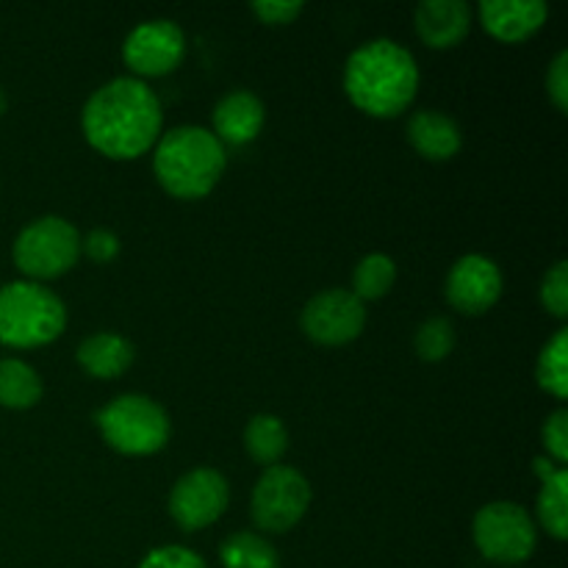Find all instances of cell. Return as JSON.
I'll return each instance as SVG.
<instances>
[{
	"mask_svg": "<svg viewBox=\"0 0 568 568\" xmlns=\"http://www.w3.org/2000/svg\"><path fill=\"white\" fill-rule=\"evenodd\" d=\"M161 103L139 78H114L94 89L81 114L87 142L114 161H133L161 139Z\"/></svg>",
	"mask_w": 568,
	"mask_h": 568,
	"instance_id": "1",
	"label": "cell"
},
{
	"mask_svg": "<svg viewBox=\"0 0 568 568\" xmlns=\"http://www.w3.org/2000/svg\"><path fill=\"white\" fill-rule=\"evenodd\" d=\"M344 92L364 114L392 120L414 103L419 92V67L410 50L394 39H372L349 53Z\"/></svg>",
	"mask_w": 568,
	"mask_h": 568,
	"instance_id": "2",
	"label": "cell"
},
{
	"mask_svg": "<svg viewBox=\"0 0 568 568\" xmlns=\"http://www.w3.org/2000/svg\"><path fill=\"white\" fill-rule=\"evenodd\" d=\"M225 166V144L209 128L178 125L155 144L153 172L161 189L178 200H200L214 192Z\"/></svg>",
	"mask_w": 568,
	"mask_h": 568,
	"instance_id": "3",
	"label": "cell"
},
{
	"mask_svg": "<svg viewBox=\"0 0 568 568\" xmlns=\"http://www.w3.org/2000/svg\"><path fill=\"white\" fill-rule=\"evenodd\" d=\"M67 327V305L55 292L33 281H14L0 288V344L37 349L53 344Z\"/></svg>",
	"mask_w": 568,
	"mask_h": 568,
	"instance_id": "4",
	"label": "cell"
},
{
	"mask_svg": "<svg viewBox=\"0 0 568 568\" xmlns=\"http://www.w3.org/2000/svg\"><path fill=\"white\" fill-rule=\"evenodd\" d=\"M100 436L114 453L144 458L164 449L170 442V416L155 399L144 394H122L94 414Z\"/></svg>",
	"mask_w": 568,
	"mask_h": 568,
	"instance_id": "5",
	"label": "cell"
},
{
	"mask_svg": "<svg viewBox=\"0 0 568 568\" xmlns=\"http://www.w3.org/2000/svg\"><path fill=\"white\" fill-rule=\"evenodd\" d=\"M81 255V233L64 216H39L14 239L11 258L28 281H53L67 275Z\"/></svg>",
	"mask_w": 568,
	"mask_h": 568,
	"instance_id": "6",
	"label": "cell"
},
{
	"mask_svg": "<svg viewBox=\"0 0 568 568\" xmlns=\"http://www.w3.org/2000/svg\"><path fill=\"white\" fill-rule=\"evenodd\" d=\"M471 538L480 555L491 564L516 566L532 558L538 530L532 516L516 503L483 505L471 521Z\"/></svg>",
	"mask_w": 568,
	"mask_h": 568,
	"instance_id": "7",
	"label": "cell"
},
{
	"mask_svg": "<svg viewBox=\"0 0 568 568\" xmlns=\"http://www.w3.org/2000/svg\"><path fill=\"white\" fill-rule=\"evenodd\" d=\"M311 505V483L292 466H270L250 497V516L264 532H288Z\"/></svg>",
	"mask_w": 568,
	"mask_h": 568,
	"instance_id": "8",
	"label": "cell"
},
{
	"mask_svg": "<svg viewBox=\"0 0 568 568\" xmlns=\"http://www.w3.org/2000/svg\"><path fill=\"white\" fill-rule=\"evenodd\" d=\"M364 325L366 305L347 288L320 292L308 300L300 314L303 333L322 347H344V344L355 342L364 333Z\"/></svg>",
	"mask_w": 568,
	"mask_h": 568,
	"instance_id": "9",
	"label": "cell"
},
{
	"mask_svg": "<svg viewBox=\"0 0 568 568\" xmlns=\"http://www.w3.org/2000/svg\"><path fill=\"white\" fill-rule=\"evenodd\" d=\"M231 488L216 469L200 466L186 471L170 494V516L181 530L197 532L214 525L227 508Z\"/></svg>",
	"mask_w": 568,
	"mask_h": 568,
	"instance_id": "10",
	"label": "cell"
},
{
	"mask_svg": "<svg viewBox=\"0 0 568 568\" xmlns=\"http://www.w3.org/2000/svg\"><path fill=\"white\" fill-rule=\"evenodd\" d=\"M183 55H186V37L172 20L139 22L122 44V59L133 75H139V81L166 75L181 64Z\"/></svg>",
	"mask_w": 568,
	"mask_h": 568,
	"instance_id": "11",
	"label": "cell"
},
{
	"mask_svg": "<svg viewBox=\"0 0 568 568\" xmlns=\"http://www.w3.org/2000/svg\"><path fill=\"white\" fill-rule=\"evenodd\" d=\"M503 297V272L488 255L469 253L447 275V303L466 316L486 314Z\"/></svg>",
	"mask_w": 568,
	"mask_h": 568,
	"instance_id": "12",
	"label": "cell"
},
{
	"mask_svg": "<svg viewBox=\"0 0 568 568\" xmlns=\"http://www.w3.org/2000/svg\"><path fill=\"white\" fill-rule=\"evenodd\" d=\"M266 109L261 103L258 94L247 92V89H233L227 92L220 103L211 111V122H214V136L222 144L231 148H244L253 139H258L261 128H264Z\"/></svg>",
	"mask_w": 568,
	"mask_h": 568,
	"instance_id": "13",
	"label": "cell"
},
{
	"mask_svg": "<svg viewBox=\"0 0 568 568\" xmlns=\"http://www.w3.org/2000/svg\"><path fill=\"white\" fill-rule=\"evenodd\" d=\"M549 6L541 0H486L480 3L483 28L505 44L527 42L544 28Z\"/></svg>",
	"mask_w": 568,
	"mask_h": 568,
	"instance_id": "14",
	"label": "cell"
},
{
	"mask_svg": "<svg viewBox=\"0 0 568 568\" xmlns=\"http://www.w3.org/2000/svg\"><path fill=\"white\" fill-rule=\"evenodd\" d=\"M414 26L427 48L449 50L469 33L471 9L464 0H425L416 6Z\"/></svg>",
	"mask_w": 568,
	"mask_h": 568,
	"instance_id": "15",
	"label": "cell"
},
{
	"mask_svg": "<svg viewBox=\"0 0 568 568\" xmlns=\"http://www.w3.org/2000/svg\"><path fill=\"white\" fill-rule=\"evenodd\" d=\"M408 142L422 159L449 161L464 148V133H460L458 122L453 116L425 109L416 111L408 120Z\"/></svg>",
	"mask_w": 568,
	"mask_h": 568,
	"instance_id": "16",
	"label": "cell"
},
{
	"mask_svg": "<svg viewBox=\"0 0 568 568\" xmlns=\"http://www.w3.org/2000/svg\"><path fill=\"white\" fill-rule=\"evenodd\" d=\"M78 364L87 372L89 377H98V381H114V377L125 375L131 369L133 358H136V349L120 333H92L89 338H83L81 347L75 353Z\"/></svg>",
	"mask_w": 568,
	"mask_h": 568,
	"instance_id": "17",
	"label": "cell"
},
{
	"mask_svg": "<svg viewBox=\"0 0 568 568\" xmlns=\"http://www.w3.org/2000/svg\"><path fill=\"white\" fill-rule=\"evenodd\" d=\"M244 449L261 466H277L288 449V433L277 416L258 414L244 427Z\"/></svg>",
	"mask_w": 568,
	"mask_h": 568,
	"instance_id": "18",
	"label": "cell"
},
{
	"mask_svg": "<svg viewBox=\"0 0 568 568\" xmlns=\"http://www.w3.org/2000/svg\"><path fill=\"white\" fill-rule=\"evenodd\" d=\"M42 399V381L26 361H0V405L9 410H28Z\"/></svg>",
	"mask_w": 568,
	"mask_h": 568,
	"instance_id": "19",
	"label": "cell"
},
{
	"mask_svg": "<svg viewBox=\"0 0 568 568\" xmlns=\"http://www.w3.org/2000/svg\"><path fill=\"white\" fill-rule=\"evenodd\" d=\"M222 568H281L277 549L258 532H233L220 547Z\"/></svg>",
	"mask_w": 568,
	"mask_h": 568,
	"instance_id": "20",
	"label": "cell"
},
{
	"mask_svg": "<svg viewBox=\"0 0 568 568\" xmlns=\"http://www.w3.org/2000/svg\"><path fill=\"white\" fill-rule=\"evenodd\" d=\"M538 521L555 541H566L568 536V471L560 469L558 475L541 483V494L536 503Z\"/></svg>",
	"mask_w": 568,
	"mask_h": 568,
	"instance_id": "21",
	"label": "cell"
},
{
	"mask_svg": "<svg viewBox=\"0 0 568 568\" xmlns=\"http://www.w3.org/2000/svg\"><path fill=\"white\" fill-rule=\"evenodd\" d=\"M397 281V264L383 253H369L358 261L353 272V294L361 303H372L392 292Z\"/></svg>",
	"mask_w": 568,
	"mask_h": 568,
	"instance_id": "22",
	"label": "cell"
},
{
	"mask_svg": "<svg viewBox=\"0 0 568 568\" xmlns=\"http://www.w3.org/2000/svg\"><path fill=\"white\" fill-rule=\"evenodd\" d=\"M538 386L555 399L568 397V331H558L547 344L536 364Z\"/></svg>",
	"mask_w": 568,
	"mask_h": 568,
	"instance_id": "23",
	"label": "cell"
},
{
	"mask_svg": "<svg viewBox=\"0 0 568 568\" xmlns=\"http://www.w3.org/2000/svg\"><path fill=\"white\" fill-rule=\"evenodd\" d=\"M416 353L427 364H442L455 347V327L453 322L444 320V316H430L427 322H422V327L416 331Z\"/></svg>",
	"mask_w": 568,
	"mask_h": 568,
	"instance_id": "24",
	"label": "cell"
},
{
	"mask_svg": "<svg viewBox=\"0 0 568 568\" xmlns=\"http://www.w3.org/2000/svg\"><path fill=\"white\" fill-rule=\"evenodd\" d=\"M541 305L555 316L566 320L568 316V264L558 261L541 281Z\"/></svg>",
	"mask_w": 568,
	"mask_h": 568,
	"instance_id": "25",
	"label": "cell"
},
{
	"mask_svg": "<svg viewBox=\"0 0 568 568\" xmlns=\"http://www.w3.org/2000/svg\"><path fill=\"white\" fill-rule=\"evenodd\" d=\"M139 568H209L205 560L189 547H178V544H166V547L150 549L142 558Z\"/></svg>",
	"mask_w": 568,
	"mask_h": 568,
	"instance_id": "26",
	"label": "cell"
},
{
	"mask_svg": "<svg viewBox=\"0 0 568 568\" xmlns=\"http://www.w3.org/2000/svg\"><path fill=\"white\" fill-rule=\"evenodd\" d=\"M544 449H547V458H552L555 464L564 466L568 460V410H555L549 414V419L544 422Z\"/></svg>",
	"mask_w": 568,
	"mask_h": 568,
	"instance_id": "27",
	"label": "cell"
},
{
	"mask_svg": "<svg viewBox=\"0 0 568 568\" xmlns=\"http://www.w3.org/2000/svg\"><path fill=\"white\" fill-rule=\"evenodd\" d=\"M81 247L94 264H111V261L120 255V239H116L111 231H105V227H94V231L87 233Z\"/></svg>",
	"mask_w": 568,
	"mask_h": 568,
	"instance_id": "28",
	"label": "cell"
},
{
	"mask_svg": "<svg viewBox=\"0 0 568 568\" xmlns=\"http://www.w3.org/2000/svg\"><path fill=\"white\" fill-rule=\"evenodd\" d=\"M250 9L264 26H288L297 20V14H303V3H288V0H255Z\"/></svg>",
	"mask_w": 568,
	"mask_h": 568,
	"instance_id": "29",
	"label": "cell"
},
{
	"mask_svg": "<svg viewBox=\"0 0 568 568\" xmlns=\"http://www.w3.org/2000/svg\"><path fill=\"white\" fill-rule=\"evenodd\" d=\"M547 94L555 103V109H558L560 114H566L568 109V53L566 50H560V53L555 55L552 67H549Z\"/></svg>",
	"mask_w": 568,
	"mask_h": 568,
	"instance_id": "30",
	"label": "cell"
},
{
	"mask_svg": "<svg viewBox=\"0 0 568 568\" xmlns=\"http://www.w3.org/2000/svg\"><path fill=\"white\" fill-rule=\"evenodd\" d=\"M560 469H566V466H558L552 458H547V455H541V458L532 460V471H536L538 480H541V483L549 480V477L558 475Z\"/></svg>",
	"mask_w": 568,
	"mask_h": 568,
	"instance_id": "31",
	"label": "cell"
},
{
	"mask_svg": "<svg viewBox=\"0 0 568 568\" xmlns=\"http://www.w3.org/2000/svg\"><path fill=\"white\" fill-rule=\"evenodd\" d=\"M6 109H9V100H6V92L0 89V116L6 114Z\"/></svg>",
	"mask_w": 568,
	"mask_h": 568,
	"instance_id": "32",
	"label": "cell"
}]
</instances>
